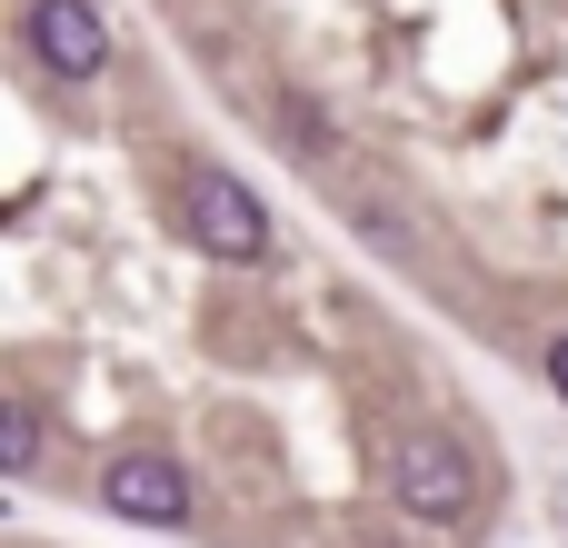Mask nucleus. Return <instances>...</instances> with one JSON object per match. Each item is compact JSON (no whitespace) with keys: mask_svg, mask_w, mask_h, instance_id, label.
<instances>
[{"mask_svg":"<svg viewBox=\"0 0 568 548\" xmlns=\"http://www.w3.org/2000/svg\"><path fill=\"white\" fill-rule=\"evenodd\" d=\"M0 469H10V479H30V469H40V409H30V399H10V409H0Z\"/></svg>","mask_w":568,"mask_h":548,"instance_id":"nucleus-5","label":"nucleus"},{"mask_svg":"<svg viewBox=\"0 0 568 548\" xmlns=\"http://www.w3.org/2000/svg\"><path fill=\"white\" fill-rule=\"evenodd\" d=\"M389 499L419 519V529H469L479 519V469L449 429H409L399 459H389Z\"/></svg>","mask_w":568,"mask_h":548,"instance_id":"nucleus-1","label":"nucleus"},{"mask_svg":"<svg viewBox=\"0 0 568 548\" xmlns=\"http://www.w3.org/2000/svg\"><path fill=\"white\" fill-rule=\"evenodd\" d=\"M20 40H30V60L50 80H100L110 70V10L100 0H30Z\"/></svg>","mask_w":568,"mask_h":548,"instance_id":"nucleus-3","label":"nucleus"},{"mask_svg":"<svg viewBox=\"0 0 568 548\" xmlns=\"http://www.w3.org/2000/svg\"><path fill=\"white\" fill-rule=\"evenodd\" d=\"M549 389H559V399H568V329H559V339H549Z\"/></svg>","mask_w":568,"mask_h":548,"instance_id":"nucleus-6","label":"nucleus"},{"mask_svg":"<svg viewBox=\"0 0 568 548\" xmlns=\"http://www.w3.org/2000/svg\"><path fill=\"white\" fill-rule=\"evenodd\" d=\"M100 509L130 519V529H180V519H190V479H180L170 449H120V459L100 469Z\"/></svg>","mask_w":568,"mask_h":548,"instance_id":"nucleus-4","label":"nucleus"},{"mask_svg":"<svg viewBox=\"0 0 568 548\" xmlns=\"http://www.w3.org/2000/svg\"><path fill=\"white\" fill-rule=\"evenodd\" d=\"M180 230L210 250V260H270V210L260 190H240L230 170H180Z\"/></svg>","mask_w":568,"mask_h":548,"instance_id":"nucleus-2","label":"nucleus"}]
</instances>
